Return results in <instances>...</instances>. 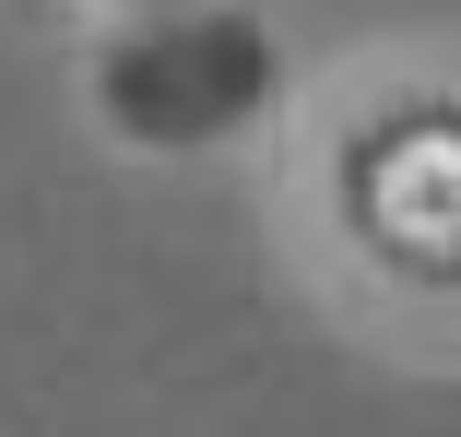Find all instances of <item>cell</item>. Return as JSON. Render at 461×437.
I'll use <instances>...</instances> for the list:
<instances>
[{"mask_svg": "<svg viewBox=\"0 0 461 437\" xmlns=\"http://www.w3.org/2000/svg\"><path fill=\"white\" fill-rule=\"evenodd\" d=\"M379 225L402 248H461V130H414L379 154V178H366Z\"/></svg>", "mask_w": 461, "mask_h": 437, "instance_id": "cell-1", "label": "cell"}]
</instances>
